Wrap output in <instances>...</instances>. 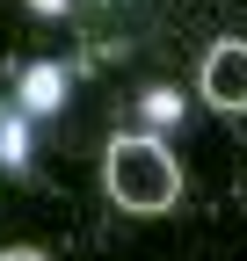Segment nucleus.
I'll return each mask as SVG.
<instances>
[{
  "mask_svg": "<svg viewBox=\"0 0 247 261\" xmlns=\"http://www.w3.org/2000/svg\"><path fill=\"white\" fill-rule=\"evenodd\" d=\"M102 181H109V203L138 211V218L167 211L182 196V167H175V152L160 138H116L109 160H102Z\"/></svg>",
  "mask_w": 247,
  "mask_h": 261,
  "instance_id": "obj_1",
  "label": "nucleus"
},
{
  "mask_svg": "<svg viewBox=\"0 0 247 261\" xmlns=\"http://www.w3.org/2000/svg\"><path fill=\"white\" fill-rule=\"evenodd\" d=\"M204 102L247 109V44H240V37L211 44V58H204Z\"/></svg>",
  "mask_w": 247,
  "mask_h": 261,
  "instance_id": "obj_2",
  "label": "nucleus"
},
{
  "mask_svg": "<svg viewBox=\"0 0 247 261\" xmlns=\"http://www.w3.org/2000/svg\"><path fill=\"white\" fill-rule=\"evenodd\" d=\"M0 261H44L37 247H8V254H0Z\"/></svg>",
  "mask_w": 247,
  "mask_h": 261,
  "instance_id": "obj_3",
  "label": "nucleus"
}]
</instances>
